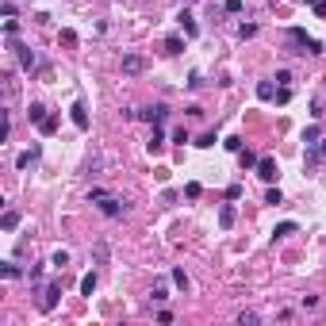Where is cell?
<instances>
[{
  "label": "cell",
  "mask_w": 326,
  "mask_h": 326,
  "mask_svg": "<svg viewBox=\"0 0 326 326\" xmlns=\"http://www.w3.org/2000/svg\"><path fill=\"white\" fill-rule=\"evenodd\" d=\"M307 4H318V0H307Z\"/></svg>",
  "instance_id": "cell-31"
},
{
  "label": "cell",
  "mask_w": 326,
  "mask_h": 326,
  "mask_svg": "<svg viewBox=\"0 0 326 326\" xmlns=\"http://www.w3.org/2000/svg\"><path fill=\"white\" fill-rule=\"evenodd\" d=\"M35 157H39V150H35V146H31V150H23V154L16 157V169H27V165H31Z\"/></svg>",
  "instance_id": "cell-10"
},
{
  "label": "cell",
  "mask_w": 326,
  "mask_h": 326,
  "mask_svg": "<svg viewBox=\"0 0 326 326\" xmlns=\"http://www.w3.org/2000/svg\"><path fill=\"white\" fill-rule=\"evenodd\" d=\"M50 265H58V269H66V265H69V253H66V249H58V253H54V261H50Z\"/></svg>",
  "instance_id": "cell-23"
},
{
  "label": "cell",
  "mask_w": 326,
  "mask_h": 326,
  "mask_svg": "<svg viewBox=\"0 0 326 326\" xmlns=\"http://www.w3.org/2000/svg\"><path fill=\"white\" fill-rule=\"evenodd\" d=\"M0 273L8 276V280H16V276H19V265H0Z\"/></svg>",
  "instance_id": "cell-27"
},
{
  "label": "cell",
  "mask_w": 326,
  "mask_h": 326,
  "mask_svg": "<svg viewBox=\"0 0 326 326\" xmlns=\"http://www.w3.org/2000/svg\"><path fill=\"white\" fill-rule=\"evenodd\" d=\"M161 142H165V135H161V131H154V138H150V150H161Z\"/></svg>",
  "instance_id": "cell-28"
},
{
  "label": "cell",
  "mask_w": 326,
  "mask_h": 326,
  "mask_svg": "<svg viewBox=\"0 0 326 326\" xmlns=\"http://www.w3.org/2000/svg\"><path fill=\"white\" fill-rule=\"evenodd\" d=\"M273 234H276V238H288V234H296V223H280Z\"/></svg>",
  "instance_id": "cell-22"
},
{
  "label": "cell",
  "mask_w": 326,
  "mask_h": 326,
  "mask_svg": "<svg viewBox=\"0 0 326 326\" xmlns=\"http://www.w3.org/2000/svg\"><path fill=\"white\" fill-rule=\"evenodd\" d=\"M219 226H223V231H231V226H234V207H231V204L219 211Z\"/></svg>",
  "instance_id": "cell-9"
},
{
  "label": "cell",
  "mask_w": 326,
  "mask_h": 326,
  "mask_svg": "<svg viewBox=\"0 0 326 326\" xmlns=\"http://www.w3.org/2000/svg\"><path fill=\"white\" fill-rule=\"evenodd\" d=\"M96 292V273H88V276H81V296H92Z\"/></svg>",
  "instance_id": "cell-15"
},
{
  "label": "cell",
  "mask_w": 326,
  "mask_h": 326,
  "mask_svg": "<svg viewBox=\"0 0 326 326\" xmlns=\"http://www.w3.org/2000/svg\"><path fill=\"white\" fill-rule=\"evenodd\" d=\"M150 296H154V300L161 303V300H169V288H165V284H157V288H154V292H150Z\"/></svg>",
  "instance_id": "cell-25"
},
{
  "label": "cell",
  "mask_w": 326,
  "mask_h": 326,
  "mask_svg": "<svg viewBox=\"0 0 326 326\" xmlns=\"http://www.w3.org/2000/svg\"><path fill=\"white\" fill-rule=\"evenodd\" d=\"M27 119H31V123H43L46 119V108H43V104H31V108H27Z\"/></svg>",
  "instance_id": "cell-11"
},
{
  "label": "cell",
  "mask_w": 326,
  "mask_h": 326,
  "mask_svg": "<svg viewBox=\"0 0 326 326\" xmlns=\"http://www.w3.org/2000/svg\"><path fill=\"white\" fill-rule=\"evenodd\" d=\"M177 19H180V27H184V35H188V39H196V35H200V27H196V19H192V16H188V12H180V16H177Z\"/></svg>",
  "instance_id": "cell-8"
},
{
  "label": "cell",
  "mask_w": 326,
  "mask_h": 326,
  "mask_svg": "<svg viewBox=\"0 0 326 326\" xmlns=\"http://www.w3.org/2000/svg\"><path fill=\"white\" fill-rule=\"evenodd\" d=\"M303 142H307V146H318V142H322V131H318V127H307V131H303Z\"/></svg>",
  "instance_id": "cell-13"
},
{
  "label": "cell",
  "mask_w": 326,
  "mask_h": 326,
  "mask_svg": "<svg viewBox=\"0 0 326 326\" xmlns=\"http://www.w3.org/2000/svg\"><path fill=\"white\" fill-rule=\"evenodd\" d=\"M69 119L77 123L81 131H88V112H85V104H81V100H73V108H69Z\"/></svg>",
  "instance_id": "cell-2"
},
{
  "label": "cell",
  "mask_w": 326,
  "mask_h": 326,
  "mask_svg": "<svg viewBox=\"0 0 326 326\" xmlns=\"http://www.w3.org/2000/svg\"><path fill=\"white\" fill-rule=\"evenodd\" d=\"M173 284H177L180 292H188L192 284H188V276H184V269H173Z\"/></svg>",
  "instance_id": "cell-16"
},
{
  "label": "cell",
  "mask_w": 326,
  "mask_h": 326,
  "mask_svg": "<svg viewBox=\"0 0 326 326\" xmlns=\"http://www.w3.org/2000/svg\"><path fill=\"white\" fill-rule=\"evenodd\" d=\"M39 131H43V135H54V131H58V119H54V115H46V119L39 123Z\"/></svg>",
  "instance_id": "cell-19"
},
{
  "label": "cell",
  "mask_w": 326,
  "mask_h": 326,
  "mask_svg": "<svg viewBox=\"0 0 326 326\" xmlns=\"http://www.w3.org/2000/svg\"><path fill=\"white\" fill-rule=\"evenodd\" d=\"M265 204H284V196H280V188H269V192H265Z\"/></svg>",
  "instance_id": "cell-24"
},
{
  "label": "cell",
  "mask_w": 326,
  "mask_h": 326,
  "mask_svg": "<svg viewBox=\"0 0 326 326\" xmlns=\"http://www.w3.org/2000/svg\"><path fill=\"white\" fill-rule=\"evenodd\" d=\"M200 192H204V188H200V184H196V180H192V184H188V188H184V196H188V200H200Z\"/></svg>",
  "instance_id": "cell-26"
},
{
  "label": "cell",
  "mask_w": 326,
  "mask_h": 326,
  "mask_svg": "<svg viewBox=\"0 0 326 326\" xmlns=\"http://www.w3.org/2000/svg\"><path fill=\"white\" fill-rule=\"evenodd\" d=\"M165 50H169V54H180V50H184V39H180V35H169V39H165Z\"/></svg>",
  "instance_id": "cell-12"
},
{
  "label": "cell",
  "mask_w": 326,
  "mask_h": 326,
  "mask_svg": "<svg viewBox=\"0 0 326 326\" xmlns=\"http://www.w3.org/2000/svg\"><path fill=\"white\" fill-rule=\"evenodd\" d=\"M165 115H169V108H165V104H154V108L142 112V119H146V123H165Z\"/></svg>",
  "instance_id": "cell-5"
},
{
  "label": "cell",
  "mask_w": 326,
  "mask_h": 326,
  "mask_svg": "<svg viewBox=\"0 0 326 326\" xmlns=\"http://www.w3.org/2000/svg\"><path fill=\"white\" fill-rule=\"evenodd\" d=\"M257 96H261V100H273V96H276L273 81H261V85H257Z\"/></svg>",
  "instance_id": "cell-17"
},
{
  "label": "cell",
  "mask_w": 326,
  "mask_h": 326,
  "mask_svg": "<svg viewBox=\"0 0 326 326\" xmlns=\"http://www.w3.org/2000/svg\"><path fill=\"white\" fill-rule=\"evenodd\" d=\"M88 200H96V207H100V211L108 215V219H119V215H123V207H127L119 196H108L104 188H92V192H88Z\"/></svg>",
  "instance_id": "cell-1"
},
{
  "label": "cell",
  "mask_w": 326,
  "mask_h": 326,
  "mask_svg": "<svg viewBox=\"0 0 326 326\" xmlns=\"http://www.w3.org/2000/svg\"><path fill=\"white\" fill-rule=\"evenodd\" d=\"M315 16H318V19H326V0H318V4H315Z\"/></svg>",
  "instance_id": "cell-30"
},
{
  "label": "cell",
  "mask_w": 326,
  "mask_h": 326,
  "mask_svg": "<svg viewBox=\"0 0 326 326\" xmlns=\"http://www.w3.org/2000/svg\"><path fill=\"white\" fill-rule=\"evenodd\" d=\"M0 226H4V231H16V226H19V211H4Z\"/></svg>",
  "instance_id": "cell-14"
},
{
  "label": "cell",
  "mask_w": 326,
  "mask_h": 326,
  "mask_svg": "<svg viewBox=\"0 0 326 326\" xmlns=\"http://www.w3.org/2000/svg\"><path fill=\"white\" fill-rule=\"evenodd\" d=\"M238 322H242V326H257V322H261V315H253V311H242Z\"/></svg>",
  "instance_id": "cell-20"
},
{
  "label": "cell",
  "mask_w": 326,
  "mask_h": 326,
  "mask_svg": "<svg viewBox=\"0 0 326 326\" xmlns=\"http://www.w3.org/2000/svg\"><path fill=\"white\" fill-rule=\"evenodd\" d=\"M16 31H19V23H16V19H8V23H4V35H8V39H16Z\"/></svg>",
  "instance_id": "cell-29"
},
{
  "label": "cell",
  "mask_w": 326,
  "mask_h": 326,
  "mask_svg": "<svg viewBox=\"0 0 326 326\" xmlns=\"http://www.w3.org/2000/svg\"><path fill=\"white\" fill-rule=\"evenodd\" d=\"M142 69H146L142 54H127V58H123V73H131V77H135V73H142Z\"/></svg>",
  "instance_id": "cell-4"
},
{
  "label": "cell",
  "mask_w": 326,
  "mask_h": 326,
  "mask_svg": "<svg viewBox=\"0 0 326 326\" xmlns=\"http://www.w3.org/2000/svg\"><path fill=\"white\" fill-rule=\"evenodd\" d=\"M215 142H219V138H215V131H207V135H200V142H196V146H200V150H211Z\"/></svg>",
  "instance_id": "cell-18"
},
{
  "label": "cell",
  "mask_w": 326,
  "mask_h": 326,
  "mask_svg": "<svg viewBox=\"0 0 326 326\" xmlns=\"http://www.w3.org/2000/svg\"><path fill=\"white\" fill-rule=\"evenodd\" d=\"M257 177L261 180H276V161H273V157H261V161H257Z\"/></svg>",
  "instance_id": "cell-7"
},
{
  "label": "cell",
  "mask_w": 326,
  "mask_h": 326,
  "mask_svg": "<svg viewBox=\"0 0 326 326\" xmlns=\"http://www.w3.org/2000/svg\"><path fill=\"white\" fill-rule=\"evenodd\" d=\"M58 296H61V284L54 280L50 288H46V296H43V311H54V307H58Z\"/></svg>",
  "instance_id": "cell-6"
},
{
  "label": "cell",
  "mask_w": 326,
  "mask_h": 326,
  "mask_svg": "<svg viewBox=\"0 0 326 326\" xmlns=\"http://www.w3.org/2000/svg\"><path fill=\"white\" fill-rule=\"evenodd\" d=\"M12 50H16V54H19V66H23V69H27V73H31V69H35V66H39V58H35V50H31V46H12Z\"/></svg>",
  "instance_id": "cell-3"
},
{
  "label": "cell",
  "mask_w": 326,
  "mask_h": 326,
  "mask_svg": "<svg viewBox=\"0 0 326 326\" xmlns=\"http://www.w3.org/2000/svg\"><path fill=\"white\" fill-rule=\"evenodd\" d=\"M253 35H257V23H242L238 27V39H253Z\"/></svg>",
  "instance_id": "cell-21"
}]
</instances>
